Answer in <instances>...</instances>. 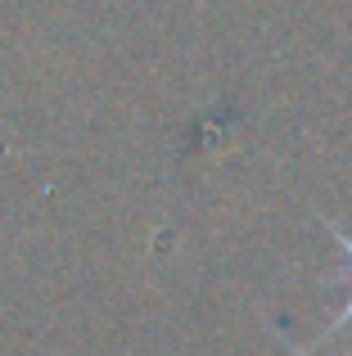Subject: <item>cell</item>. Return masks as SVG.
I'll return each mask as SVG.
<instances>
[{
    "instance_id": "1",
    "label": "cell",
    "mask_w": 352,
    "mask_h": 356,
    "mask_svg": "<svg viewBox=\"0 0 352 356\" xmlns=\"http://www.w3.org/2000/svg\"><path fill=\"white\" fill-rule=\"evenodd\" d=\"M326 230H330V235H335V243H339V248H344V257L352 261V235H344V230H339L335 221H326ZM348 321H352V302L344 307V312H339V321H335V325H330V330H326V339H330V334H335V330H344Z\"/></svg>"
}]
</instances>
